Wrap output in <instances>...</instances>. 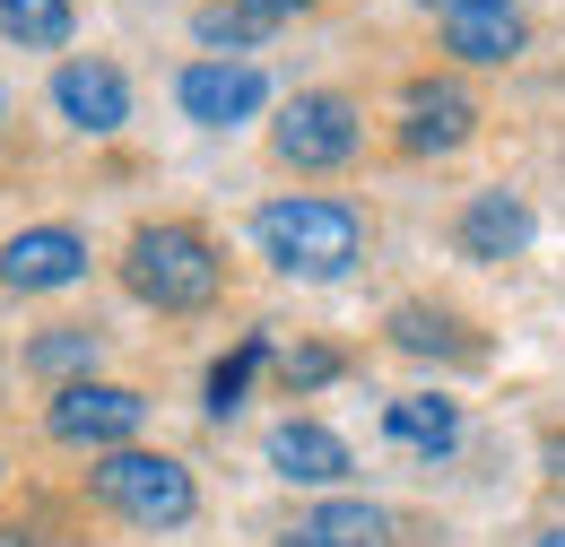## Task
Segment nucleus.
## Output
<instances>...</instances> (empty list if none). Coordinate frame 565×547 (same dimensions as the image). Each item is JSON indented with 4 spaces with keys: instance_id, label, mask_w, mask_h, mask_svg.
I'll use <instances>...</instances> for the list:
<instances>
[{
    "instance_id": "4",
    "label": "nucleus",
    "mask_w": 565,
    "mask_h": 547,
    "mask_svg": "<svg viewBox=\"0 0 565 547\" xmlns=\"http://www.w3.org/2000/svg\"><path fill=\"white\" fill-rule=\"evenodd\" d=\"M356 139H365V122H356L349 96H331V87H313V96H296L279 114V131H270V148H279V165H296V174H331V165H349Z\"/></svg>"
},
{
    "instance_id": "11",
    "label": "nucleus",
    "mask_w": 565,
    "mask_h": 547,
    "mask_svg": "<svg viewBox=\"0 0 565 547\" xmlns=\"http://www.w3.org/2000/svg\"><path fill=\"white\" fill-rule=\"evenodd\" d=\"M383 435H392L401 452H418V461H452V452H461V400H444V392H409V400H392Z\"/></svg>"
},
{
    "instance_id": "22",
    "label": "nucleus",
    "mask_w": 565,
    "mask_h": 547,
    "mask_svg": "<svg viewBox=\"0 0 565 547\" xmlns=\"http://www.w3.org/2000/svg\"><path fill=\"white\" fill-rule=\"evenodd\" d=\"M426 9H444V18H470V9H513V0H426Z\"/></svg>"
},
{
    "instance_id": "1",
    "label": "nucleus",
    "mask_w": 565,
    "mask_h": 547,
    "mask_svg": "<svg viewBox=\"0 0 565 547\" xmlns=\"http://www.w3.org/2000/svg\"><path fill=\"white\" fill-rule=\"evenodd\" d=\"M253 244L287 278H340L365 253V217L349 201H322V192H287V201H270L253 217Z\"/></svg>"
},
{
    "instance_id": "24",
    "label": "nucleus",
    "mask_w": 565,
    "mask_h": 547,
    "mask_svg": "<svg viewBox=\"0 0 565 547\" xmlns=\"http://www.w3.org/2000/svg\"><path fill=\"white\" fill-rule=\"evenodd\" d=\"M0 547H44L35 530H18V522H0Z\"/></svg>"
},
{
    "instance_id": "18",
    "label": "nucleus",
    "mask_w": 565,
    "mask_h": 547,
    "mask_svg": "<svg viewBox=\"0 0 565 547\" xmlns=\"http://www.w3.org/2000/svg\"><path fill=\"white\" fill-rule=\"evenodd\" d=\"M26 365L35 374H78V365H96V331H53V340L26 347Z\"/></svg>"
},
{
    "instance_id": "25",
    "label": "nucleus",
    "mask_w": 565,
    "mask_h": 547,
    "mask_svg": "<svg viewBox=\"0 0 565 547\" xmlns=\"http://www.w3.org/2000/svg\"><path fill=\"white\" fill-rule=\"evenodd\" d=\"M531 547H565V530H548V539H531Z\"/></svg>"
},
{
    "instance_id": "9",
    "label": "nucleus",
    "mask_w": 565,
    "mask_h": 547,
    "mask_svg": "<svg viewBox=\"0 0 565 547\" xmlns=\"http://www.w3.org/2000/svg\"><path fill=\"white\" fill-rule=\"evenodd\" d=\"M409 122H401V148L409 157H444V148H461L470 139V122H479V105L452 87V78H409Z\"/></svg>"
},
{
    "instance_id": "6",
    "label": "nucleus",
    "mask_w": 565,
    "mask_h": 547,
    "mask_svg": "<svg viewBox=\"0 0 565 547\" xmlns=\"http://www.w3.org/2000/svg\"><path fill=\"white\" fill-rule=\"evenodd\" d=\"M174 105H183L201 131H235V122H253V114L270 105V78L253 62H192L174 78Z\"/></svg>"
},
{
    "instance_id": "15",
    "label": "nucleus",
    "mask_w": 565,
    "mask_h": 547,
    "mask_svg": "<svg viewBox=\"0 0 565 547\" xmlns=\"http://www.w3.org/2000/svg\"><path fill=\"white\" fill-rule=\"evenodd\" d=\"M0 35H18L26 53H62L71 44V0H0Z\"/></svg>"
},
{
    "instance_id": "23",
    "label": "nucleus",
    "mask_w": 565,
    "mask_h": 547,
    "mask_svg": "<svg viewBox=\"0 0 565 547\" xmlns=\"http://www.w3.org/2000/svg\"><path fill=\"white\" fill-rule=\"evenodd\" d=\"M279 547H340V539H322V530H305V522H296V530H287Z\"/></svg>"
},
{
    "instance_id": "2",
    "label": "nucleus",
    "mask_w": 565,
    "mask_h": 547,
    "mask_svg": "<svg viewBox=\"0 0 565 547\" xmlns=\"http://www.w3.org/2000/svg\"><path fill=\"white\" fill-rule=\"evenodd\" d=\"M122 287L157 304V313H201L217 304V287H226V261H217V244L201 226H183V217H157L131 235V253H122Z\"/></svg>"
},
{
    "instance_id": "13",
    "label": "nucleus",
    "mask_w": 565,
    "mask_h": 547,
    "mask_svg": "<svg viewBox=\"0 0 565 547\" xmlns=\"http://www.w3.org/2000/svg\"><path fill=\"white\" fill-rule=\"evenodd\" d=\"M444 53H461V62H479V69L513 62V53H522V18H513V9H470V18H444Z\"/></svg>"
},
{
    "instance_id": "12",
    "label": "nucleus",
    "mask_w": 565,
    "mask_h": 547,
    "mask_svg": "<svg viewBox=\"0 0 565 547\" xmlns=\"http://www.w3.org/2000/svg\"><path fill=\"white\" fill-rule=\"evenodd\" d=\"M461 253H470V261H513V253H531V208L513 201V192H479V201L461 208Z\"/></svg>"
},
{
    "instance_id": "3",
    "label": "nucleus",
    "mask_w": 565,
    "mask_h": 547,
    "mask_svg": "<svg viewBox=\"0 0 565 547\" xmlns=\"http://www.w3.org/2000/svg\"><path fill=\"white\" fill-rule=\"evenodd\" d=\"M87 486H96L122 522H140V530H183V522H192V504H201L183 461H166V452H131V443H122V452H105V461L87 470Z\"/></svg>"
},
{
    "instance_id": "10",
    "label": "nucleus",
    "mask_w": 565,
    "mask_h": 547,
    "mask_svg": "<svg viewBox=\"0 0 565 547\" xmlns=\"http://www.w3.org/2000/svg\"><path fill=\"white\" fill-rule=\"evenodd\" d=\"M270 470L296 486H340L356 470V452L331 435V426H313V417H287L279 435H270Z\"/></svg>"
},
{
    "instance_id": "21",
    "label": "nucleus",
    "mask_w": 565,
    "mask_h": 547,
    "mask_svg": "<svg viewBox=\"0 0 565 547\" xmlns=\"http://www.w3.org/2000/svg\"><path fill=\"white\" fill-rule=\"evenodd\" d=\"M235 9H253V18L270 26V18H296V9H322V0H235Z\"/></svg>"
},
{
    "instance_id": "26",
    "label": "nucleus",
    "mask_w": 565,
    "mask_h": 547,
    "mask_svg": "<svg viewBox=\"0 0 565 547\" xmlns=\"http://www.w3.org/2000/svg\"><path fill=\"white\" fill-rule=\"evenodd\" d=\"M0 479H9V470H0Z\"/></svg>"
},
{
    "instance_id": "20",
    "label": "nucleus",
    "mask_w": 565,
    "mask_h": 547,
    "mask_svg": "<svg viewBox=\"0 0 565 547\" xmlns=\"http://www.w3.org/2000/svg\"><path fill=\"white\" fill-rule=\"evenodd\" d=\"M279 374H287V392H322V383L340 374V356H331V347H287Z\"/></svg>"
},
{
    "instance_id": "14",
    "label": "nucleus",
    "mask_w": 565,
    "mask_h": 547,
    "mask_svg": "<svg viewBox=\"0 0 565 547\" xmlns=\"http://www.w3.org/2000/svg\"><path fill=\"white\" fill-rule=\"evenodd\" d=\"M392 347H409V356H479V340H461V322L435 313V304H401L392 313Z\"/></svg>"
},
{
    "instance_id": "5",
    "label": "nucleus",
    "mask_w": 565,
    "mask_h": 547,
    "mask_svg": "<svg viewBox=\"0 0 565 547\" xmlns=\"http://www.w3.org/2000/svg\"><path fill=\"white\" fill-rule=\"evenodd\" d=\"M44 426H53L62 443H87V452H122V443L148 426V400H140V392H122V383H87V374H78V383L53 392Z\"/></svg>"
},
{
    "instance_id": "8",
    "label": "nucleus",
    "mask_w": 565,
    "mask_h": 547,
    "mask_svg": "<svg viewBox=\"0 0 565 547\" xmlns=\"http://www.w3.org/2000/svg\"><path fill=\"white\" fill-rule=\"evenodd\" d=\"M53 105H62V122H78L87 139H114L131 122V87H122L114 62H62L53 69Z\"/></svg>"
},
{
    "instance_id": "19",
    "label": "nucleus",
    "mask_w": 565,
    "mask_h": 547,
    "mask_svg": "<svg viewBox=\"0 0 565 547\" xmlns=\"http://www.w3.org/2000/svg\"><path fill=\"white\" fill-rule=\"evenodd\" d=\"M253 35H262L253 9H235V0H226V9H201V44H210V53H244Z\"/></svg>"
},
{
    "instance_id": "7",
    "label": "nucleus",
    "mask_w": 565,
    "mask_h": 547,
    "mask_svg": "<svg viewBox=\"0 0 565 547\" xmlns=\"http://www.w3.org/2000/svg\"><path fill=\"white\" fill-rule=\"evenodd\" d=\"M71 278H87V235L78 226H26V235L0 244V287L9 296H53Z\"/></svg>"
},
{
    "instance_id": "16",
    "label": "nucleus",
    "mask_w": 565,
    "mask_h": 547,
    "mask_svg": "<svg viewBox=\"0 0 565 547\" xmlns=\"http://www.w3.org/2000/svg\"><path fill=\"white\" fill-rule=\"evenodd\" d=\"M262 356H270V340H262V331H244L235 356H217V365H210V417H235V409H244V383H253V365H262Z\"/></svg>"
},
{
    "instance_id": "17",
    "label": "nucleus",
    "mask_w": 565,
    "mask_h": 547,
    "mask_svg": "<svg viewBox=\"0 0 565 547\" xmlns=\"http://www.w3.org/2000/svg\"><path fill=\"white\" fill-rule=\"evenodd\" d=\"M305 530H322V539H340V547H383V513L374 504H322V513H305Z\"/></svg>"
}]
</instances>
